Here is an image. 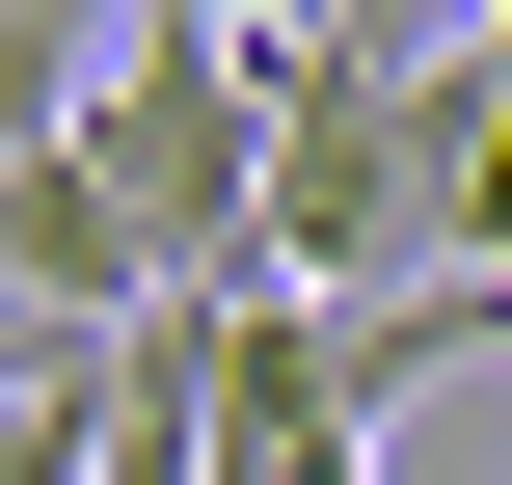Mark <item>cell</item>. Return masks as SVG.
I'll list each match as a JSON object with an SVG mask.
<instances>
[{
	"label": "cell",
	"mask_w": 512,
	"mask_h": 485,
	"mask_svg": "<svg viewBox=\"0 0 512 485\" xmlns=\"http://www.w3.org/2000/svg\"><path fill=\"white\" fill-rule=\"evenodd\" d=\"M81 162L135 189V243H162L189 297H243V243H270V54H243V27H135L108 108H81Z\"/></svg>",
	"instance_id": "1"
},
{
	"label": "cell",
	"mask_w": 512,
	"mask_h": 485,
	"mask_svg": "<svg viewBox=\"0 0 512 485\" xmlns=\"http://www.w3.org/2000/svg\"><path fill=\"white\" fill-rule=\"evenodd\" d=\"M216 485H378V432H351V378H324V297H216Z\"/></svg>",
	"instance_id": "2"
},
{
	"label": "cell",
	"mask_w": 512,
	"mask_h": 485,
	"mask_svg": "<svg viewBox=\"0 0 512 485\" xmlns=\"http://www.w3.org/2000/svg\"><path fill=\"white\" fill-rule=\"evenodd\" d=\"M108 54H135V0H0V162H54L108 108Z\"/></svg>",
	"instance_id": "3"
},
{
	"label": "cell",
	"mask_w": 512,
	"mask_h": 485,
	"mask_svg": "<svg viewBox=\"0 0 512 485\" xmlns=\"http://www.w3.org/2000/svg\"><path fill=\"white\" fill-rule=\"evenodd\" d=\"M459 54H512V0H486V27H459Z\"/></svg>",
	"instance_id": "4"
}]
</instances>
